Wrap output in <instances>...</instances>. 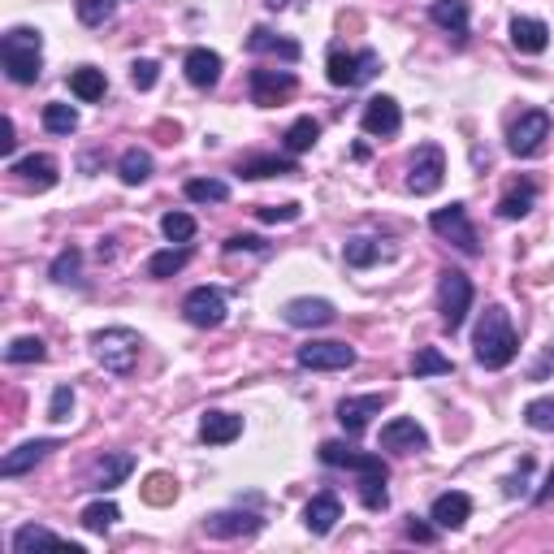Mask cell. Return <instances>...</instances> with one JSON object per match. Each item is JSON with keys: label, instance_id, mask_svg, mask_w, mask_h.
Masks as SVG:
<instances>
[{"label": "cell", "instance_id": "obj_41", "mask_svg": "<svg viewBox=\"0 0 554 554\" xmlns=\"http://www.w3.org/2000/svg\"><path fill=\"white\" fill-rule=\"evenodd\" d=\"M78 269H83V252L78 247H65V252L52 260V282H61V286H70V282H78Z\"/></svg>", "mask_w": 554, "mask_h": 554}, {"label": "cell", "instance_id": "obj_7", "mask_svg": "<svg viewBox=\"0 0 554 554\" xmlns=\"http://www.w3.org/2000/svg\"><path fill=\"white\" fill-rule=\"evenodd\" d=\"M429 230L438 234V239L455 243L464 256H481V243H477V230H472L468 221V208L464 204H451V208H438V213L429 217Z\"/></svg>", "mask_w": 554, "mask_h": 554}, {"label": "cell", "instance_id": "obj_33", "mask_svg": "<svg viewBox=\"0 0 554 554\" xmlns=\"http://www.w3.org/2000/svg\"><path fill=\"white\" fill-rule=\"evenodd\" d=\"M117 174H122L126 187H139V182H148V178H152V152L126 148L122 161H117Z\"/></svg>", "mask_w": 554, "mask_h": 554}, {"label": "cell", "instance_id": "obj_26", "mask_svg": "<svg viewBox=\"0 0 554 554\" xmlns=\"http://www.w3.org/2000/svg\"><path fill=\"white\" fill-rule=\"evenodd\" d=\"M239 174L243 178H295L299 174V165L295 161H290V156H243V161H239Z\"/></svg>", "mask_w": 554, "mask_h": 554}, {"label": "cell", "instance_id": "obj_21", "mask_svg": "<svg viewBox=\"0 0 554 554\" xmlns=\"http://www.w3.org/2000/svg\"><path fill=\"white\" fill-rule=\"evenodd\" d=\"M381 407H386V394H351V399L338 403V420L347 433H364L368 420H373Z\"/></svg>", "mask_w": 554, "mask_h": 554}, {"label": "cell", "instance_id": "obj_52", "mask_svg": "<svg viewBox=\"0 0 554 554\" xmlns=\"http://www.w3.org/2000/svg\"><path fill=\"white\" fill-rule=\"evenodd\" d=\"M550 494H554V468H550V477H546V485H542V490L533 494V503H550Z\"/></svg>", "mask_w": 554, "mask_h": 554}, {"label": "cell", "instance_id": "obj_51", "mask_svg": "<svg viewBox=\"0 0 554 554\" xmlns=\"http://www.w3.org/2000/svg\"><path fill=\"white\" fill-rule=\"evenodd\" d=\"M407 537H412V542H433V529H429V524H420V520H412V524H407Z\"/></svg>", "mask_w": 554, "mask_h": 554}, {"label": "cell", "instance_id": "obj_15", "mask_svg": "<svg viewBox=\"0 0 554 554\" xmlns=\"http://www.w3.org/2000/svg\"><path fill=\"white\" fill-rule=\"evenodd\" d=\"M265 529V520L256 516V511H213V516H204V533L217 537V542H234V537H252Z\"/></svg>", "mask_w": 554, "mask_h": 554}, {"label": "cell", "instance_id": "obj_30", "mask_svg": "<svg viewBox=\"0 0 554 554\" xmlns=\"http://www.w3.org/2000/svg\"><path fill=\"white\" fill-rule=\"evenodd\" d=\"M247 48H252V52H273V57H282V61H299V44H295V39L273 35L269 26H256V31L247 35Z\"/></svg>", "mask_w": 554, "mask_h": 554}, {"label": "cell", "instance_id": "obj_32", "mask_svg": "<svg viewBox=\"0 0 554 554\" xmlns=\"http://www.w3.org/2000/svg\"><path fill=\"white\" fill-rule=\"evenodd\" d=\"M537 200V187L533 182H520V187H511L503 200H498V217L503 221H520V217H529V208Z\"/></svg>", "mask_w": 554, "mask_h": 554}, {"label": "cell", "instance_id": "obj_17", "mask_svg": "<svg viewBox=\"0 0 554 554\" xmlns=\"http://www.w3.org/2000/svg\"><path fill=\"white\" fill-rule=\"evenodd\" d=\"M429 520L438 524V529H464V524L472 520V498L464 490H446L433 498V507H429Z\"/></svg>", "mask_w": 554, "mask_h": 554}, {"label": "cell", "instance_id": "obj_20", "mask_svg": "<svg viewBox=\"0 0 554 554\" xmlns=\"http://www.w3.org/2000/svg\"><path fill=\"white\" fill-rule=\"evenodd\" d=\"M429 22L442 26L455 44H464V39H468V22H472V5H468V0H433V5H429Z\"/></svg>", "mask_w": 554, "mask_h": 554}, {"label": "cell", "instance_id": "obj_49", "mask_svg": "<svg viewBox=\"0 0 554 554\" xmlns=\"http://www.w3.org/2000/svg\"><path fill=\"white\" fill-rule=\"evenodd\" d=\"M226 252H265V239H256V234H234L226 243Z\"/></svg>", "mask_w": 554, "mask_h": 554}, {"label": "cell", "instance_id": "obj_39", "mask_svg": "<svg viewBox=\"0 0 554 554\" xmlns=\"http://www.w3.org/2000/svg\"><path fill=\"white\" fill-rule=\"evenodd\" d=\"M451 368H455V364L446 360L438 347H416V355H412V373H416V377H446Z\"/></svg>", "mask_w": 554, "mask_h": 554}, {"label": "cell", "instance_id": "obj_48", "mask_svg": "<svg viewBox=\"0 0 554 554\" xmlns=\"http://www.w3.org/2000/svg\"><path fill=\"white\" fill-rule=\"evenodd\" d=\"M256 217L273 221V226H277V221L286 226V221H299V204H269V208H256Z\"/></svg>", "mask_w": 554, "mask_h": 554}, {"label": "cell", "instance_id": "obj_43", "mask_svg": "<svg viewBox=\"0 0 554 554\" xmlns=\"http://www.w3.org/2000/svg\"><path fill=\"white\" fill-rule=\"evenodd\" d=\"M113 0H78V22L83 26H104L113 18Z\"/></svg>", "mask_w": 554, "mask_h": 554}, {"label": "cell", "instance_id": "obj_10", "mask_svg": "<svg viewBox=\"0 0 554 554\" xmlns=\"http://www.w3.org/2000/svg\"><path fill=\"white\" fill-rule=\"evenodd\" d=\"M446 178V156L438 143H420L412 156V169H407V191L412 195H433Z\"/></svg>", "mask_w": 554, "mask_h": 554}, {"label": "cell", "instance_id": "obj_2", "mask_svg": "<svg viewBox=\"0 0 554 554\" xmlns=\"http://www.w3.org/2000/svg\"><path fill=\"white\" fill-rule=\"evenodd\" d=\"M472 347H477V364L498 373V368H507L511 360L520 355V338H516V325H511V316L503 303H490V308L481 312L477 321V338H472Z\"/></svg>", "mask_w": 554, "mask_h": 554}, {"label": "cell", "instance_id": "obj_23", "mask_svg": "<svg viewBox=\"0 0 554 554\" xmlns=\"http://www.w3.org/2000/svg\"><path fill=\"white\" fill-rule=\"evenodd\" d=\"M200 438H204L208 446H230V442H239V438H243V416L213 407V412H204V420H200Z\"/></svg>", "mask_w": 554, "mask_h": 554}, {"label": "cell", "instance_id": "obj_13", "mask_svg": "<svg viewBox=\"0 0 554 554\" xmlns=\"http://www.w3.org/2000/svg\"><path fill=\"white\" fill-rule=\"evenodd\" d=\"M247 87H252V100L260 104V109H273V104H282V100L295 96L299 78L290 74V70H252Z\"/></svg>", "mask_w": 554, "mask_h": 554}, {"label": "cell", "instance_id": "obj_36", "mask_svg": "<svg viewBox=\"0 0 554 554\" xmlns=\"http://www.w3.org/2000/svg\"><path fill=\"white\" fill-rule=\"evenodd\" d=\"M187 200L191 204H226L230 200V182L226 178H191L187 182Z\"/></svg>", "mask_w": 554, "mask_h": 554}, {"label": "cell", "instance_id": "obj_28", "mask_svg": "<svg viewBox=\"0 0 554 554\" xmlns=\"http://www.w3.org/2000/svg\"><path fill=\"white\" fill-rule=\"evenodd\" d=\"M511 44L520 52H529V57H537V52L550 48V26L542 18H516L511 22Z\"/></svg>", "mask_w": 554, "mask_h": 554}, {"label": "cell", "instance_id": "obj_4", "mask_svg": "<svg viewBox=\"0 0 554 554\" xmlns=\"http://www.w3.org/2000/svg\"><path fill=\"white\" fill-rule=\"evenodd\" d=\"M139 351H143L139 329L109 325V329H100V334H91V355H96V364L113 377H126L130 368L139 364Z\"/></svg>", "mask_w": 554, "mask_h": 554}, {"label": "cell", "instance_id": "obj_38", "mask_svg": "<svg viewBox=\"0 0 554 554\" xmlns=\"http://www.w3.org/2000/svg\"><path fill=\"white\" fill-rule=\"evenodd\" d=\"M5 360L9 364H39V360H48V347H44V338L22 334V338H13L5 347Z\"/></svg>", "mask_w": 554, "mask_h": 554}, {"label": "cell", "instance_id": "obj_8", "mask_svg": "<svg viewBox=\"0 0 554 554\" xmlns=\"http://www.w3.org/2000/svg\"><path fill=\"white\" fill-rule=\"evenodd\" d=\"M226 312H230V303H226V290L221 286H195L191 295L182 299V316H187L195 329L226 325Z\"/></svg>", "mask_w": 554, "mask_h": 554}, {"label": "cell", "instance_id": "obj_53", "mask_svg": "<svg viewBox=\"0 0 554 554\" xmlns=\"http://www.w3.org/2000/svg\"><path fill=\"white\" fill-rule=\"evenodd\" d=\"M269 5H273V9H286V5H290V0H269Z\"/></svg>", "mask_w": 554, "mask_h": 554}, {"label": "cell", "instance_id": "obj_25", "mask_svg": "<svg viewBox=\"0 0 554 554\" xmlns=\"http://www.w3.org/2000/svg\"><path fill=\"white\" fill-rule=\"evenodd\" d=\"M342 256H347V269H373L390 256V247L373 239V234H355V239H347V247H342Z\"/></svg>", "mask_w": 554, "mask_h": 554}, {"label": "cell", "instance_id": "obj_47", "mask_svg": "<svg viewBox=\"0 0 554 554\" xmlns=\"http://www.w3.org/2000/svg\"><path fill=\"white\" fill-rule=\"evenodd\" d=\"M148 503H169V498H178V485L165 477V472H156V477H148Z\"/></svg>", "mask_w": 554, "mask_h": 554}, {"label": "cell", "instance_id": "obj_11", "mask_svg": "<svg viewBox=\"0 0 554 554\" xmlns=\"http://www.w3.org/2000/svg\"><path fill=\"white\" fill-rule=\"evenodd\" d=\"M295 360L312 373H342V368L355 364V347H347V342H308V347H299Z\"/></svg>", "mask_w": 554, "mask_h": 554}, {"label": "cell", "instance_id": "obj_54", "mask_svg": "<svg viewBox=\"0 0 554 554\" xmlns=\"http://www.w3.org/2000/svg\"><path fill=\"white\" fill-rule=\"evenodd\" d=\"M550 355H554V351H550Z\"/></svg>", "mask_w": 554, "mask_h": 554}, {"label": "cell", "instance_id": "obj_31", "mask_svg": "<svg viewBox=\"0 0 554 554\" xmlns=\"http://www.w3.org/2000/svg\"><path fill=\"white\" fill-rule=\"evenodd\" d=\"M35 546H70L74 554L83 550V546L65 542V537H57L52 529H44V524H22V529L13 533V554H26V550H35Z\"/></svg>", "mask_w": 554, "mask_h": 554}, {"label": "cell", "instance_id": "obj_44", "mask_svg": "<svg viewBox=\"0 0 554 554\" xmlns=\"http://www.w3.org/2000/svg\"><path fill=\"white\" fill-rule=\"evenodd\" d=\"M524 420H529V429L550 433L554 429V399H533L529 407H524Z\"/></svg>", "mask_w": 554, "mask_h": 554}, {"label": "cell", "instance_id": "obj_5", "mask_svg": "<svg viewBox=\"0 0 554 554\" xmlns=\"http://www.w3.org/2000/svg\"><path fill=\"white\" fill-rule=\"evenodd\" d=\"M381 70V57L373 48H360V52H342V48H329V61H325V74L334 87H364L373 83Z\"/></svg>", "mask_w": 554, "mask_h": 554}, {"label": "cell", "instance_id": "obj_29", "mask_svg": "<svg viewBox=\"0 0 554 554\" xmlns=\"http://www.w3.org/2000/svg\"><path fill=\"white\" fill-rule=\"evenodd\" d=\"M70 91L83 104H96V100H104V91H109V78H104V70H96V65H78V70H70Z\"/></svg>", "mask_w": 554, "mask_h": 554}, {"label": "cell", "instance_id": "obj_42", "mask_svg": "<svg viewBox=\"0 0 554 554\" xmlns=\"http://www.w3.org/2000/svg\"><path fill=\"white\" fill-rule=\"evenodd\" d=\"M161 234L169 243H191L195 239V217L191 213H165L161 217Z\"/></svg>", "mask_w": 554, "mask_h": 554}, {"label": "cell", "instance_id": "obj_34", "mask_svg": "<svg viewBox=\"0 0 554 554\" xmlns=\"http://www.w3.org/2000/svg\"><path fill=\"white\" fill-rule=\"evenodd\" d=\"M191 265V252L187 247H165V252H156L148 260V277H156V282H165V277H174Z\"/></svg>", "mask_w": 554, "mask_h": 554}, {"label": "cell", "instance_id": "obj_40", "mask_svg": "<svg viewBox=\"0 0 554 554\" xmlns=\"http://www.w3.org/2000/svg\"><path fill=\"white\" fill-rule=\"evenodd\" d=\"M44 126L52 135H74L78 130V109L74 104H44Z\"/></svg>", "mask_w": 554, "mask_h": 554}, {"label": "cell", "instance_id": "obj_27", "mask_svg": "<svg viewBox=\"0 0 554 554\" xmlns=\"http://www.w3.org/2000/svg\"><path fill=\"white\" fill-rule=\"evenodd\" d=\"M130 472H135V455H104L96 464V472H91V490L109 494L130 477Z\"/></svg>", "mask_w": 554, "mask_h": 554}, {"label": "cell", "instance_id": "obj_14", "mask_svg": "<svg viewBox=\"0 0 554 554\" xmlns=\"http://www.w3.org/2000/svg\"><path fill=\"white\" fill-rule=\"evenodd\" d=\"M282 321H286V325H295V329H325V325H334V321H338V308H334L329 299L299 295V299H290L286 308H282Z\"/></svg>", "mask_w": 554, "mask_h": 554}, {"label": "cell", "instance_id": "obj_37", "mask_svg": "<svg viewBox=\"0 0 554 554\" xmlns=\"http://www.w3.org/2000/svg\"><path fill=\"white\" fill-rule=\"evenodd\" d=\"M78 520H83V529H87V533H109L113 524L122 520V507L109 503V498H100V503L83 507V516H78Z\"/></svg>", "mask_w": 554, "mask_h": 554}, {"label": "cell", "instance_id": "obj_9", "mask_svg": "<svg viewBox=\"0 0 554 554\" xmlns=\"http://www.w3.org/2000/svg\"><path fill=\"white\" fill-rule=\"evenodd\" d=\"M550 130H554V122H550V113H546V109H529V113H520V122L507 130V148H511V156H537V152L546 148Z\"/></svg>", "mask_w": 554, "mask_h": 554}, {"label": "cell", "instance_id": "obj_6", "mask_svg": "<svg viewBox=\"0 0 554 554\" xmlns=\"http://www.w3.org/2000/svg\"><path fill=\"white\" fill-rule=\"evenodd\" d=\"M468 308H472V277L459 273V269H442L438 277V312H442V329H455L468 321Z\"/></svg>", "mask_w": 554, "mask_h": 554}, {"label": "cell", "instance_id": "obj_22", "mask_svg": "<svg viewBox=\"0 0 554 554\" xmlns=\"http://www.w3.org/2000/svg\"><path fill=\"white\" fill-rule=\"evenodd\" d=\"M182 70H187V83L191 87L213 91L221 83V52H213V48H191L187 61H182Z\"/></svg>", "mask_w": 554, "mask_h": 554}, {"label": "cell", "instance_id": "obj_50", "mask_svg": "<svg viewBox=\"0 0 554 554\" xmlns=\"http://www.w3.org/2000/svg\"><path fill=\"white\" fill-rule=\"evenodd\" d=\"M13 143H18V139H13V117H5V126H0V156H9Z\"/></svg>", "mask_w": 554, "mask_h": 554}, {"label": "cell", "instance_id": "obj_3", "mask_svg": "<svg viewBox=\"0 0 554 554\" xmlns=\"http://www.w3.org/2000/svg\"><path fill=\"white\" fill-rule=\"evenodd\" d=\"M0 61H5V74L13 83H35L39 70H44V39L31 26H13V31L0 39Z\"/></svg>", "mask_w": 554, "mask_h": 554}, {"label": "cell", "instance_id": "obj_24", "mask_svg": "<svg viewBox=\"0 0 554 554\" xmlns=\"http://www.w3.org/2000/svg\"><path fill=\"white\" fill-rule=\"evenodd\" d=\"M338 520H342V503H338V494H316L312 503L303 507V524H308V533H312V537H329Z\"/></svg>", "mask_w": 554, "mask_h": 554}, {"label": "cell", "instance_id": "obj_12", "mask_svg": "<svg viewBox=\"0 0 554 554\" xmlns=\"http://www.w3.org/2000/svg\"><path fill=\"white\" fill-rule=\"evenodd\" d=\"M360 126H364V135H373V139H394L403 130L399 100H394V96H373L364 104V113H360Z\"/></svg>", "mask_w": 554, "mask_h": 554}, {"label": "cell", "instance_id": "obj_46", "mask_svg": "<svg viewBox=\"0 0 554 554\" xmlns=\"http://www.w3.org/2000/svg\"><path fill=\"white\" fill-rule=\"evenodd\" d=\"M156 78H161V65H156V61H135V65H130V83H135L139 91H152Z\"/></svg>", "mask_w": 554, "mask_h": 554}, {"label": "cell", "instance_id": "obj_19", "mask_svg": "<svg viewBox=\"0 0 554 554\" xmlns=\"http://www.w3.org/2000/svg\"><path fill=\"white\" fill-rule=\"evenodd\" d=\"M57 438H35V442H22L18 451H9L0 459V477H22V472H31L35 464H44V459L57 451Z\"/></svg>", "mask_w": 554, "mask_h": 554}, {"label": "cell", "instance_id": "obj_16", "mask_svg": "<svg viewBox=\"0 0 554 554\" xmlns=\"http://www.w3.org/2000/svg\"><path fill=\"white\" fill-rule=\"evenodd\" d=\"M381 451H399V455H420L429 451V433L416 425L412 416H394L386 429H381Z\"/></svg>", "mask_w": 554, "mask_h": 554}, {"label": "cell", "instance_id": "obj_35", "mask_svg": "<svg viewBox=\"0 0 554 554\" xmlns=\"http://www.w3.org/2000/svg\"><path fill=\"white\" fill-rule=\"evenodd\" d=\"M316 139H321V122H312V117H299V122H290V130L282 135V143H286L290 156L316 148Z\"/></svg>", "mask_w": 554, "mask_h": 554}, {"label": "cell", "instance_id": "obj_18", "mask_svg": "<svg viewBox=\"0 0 554 554\" xmlns=\"http://www.w3.org/2000/svg\"><path fill=\"white\" fill-rule=\"evenodd\" d=\"M9 174L18 178L22 187H35V191L57 187V161H52L48 152H31V156H22V161H13Z\"/></svg>", "mask_w": 554, "mask_h": 554}, {"label": "cell", "instance_id": "obj_45", "mask_svg": "<svg viewBox=\"0 0 554 554\" xmlns=\"http://www.w3.org/2000/svg\"><path fill=\"white\" fill-rule=\"evenodd\" d=\"M70 412H74V390L57 386V390H52V403H48V420H52V425H65Z\"/></svg>", "mask_w": 554, "mask_h": 554}, {"label": "cell", "instance_id": "obj_1", "mask_svg": "<svg viewBox=\"0 0 554 554\" xmlns=\"http://www.w3.org/2000/svg\"><path fill=\"white\" fill-rule=\"evenodd\" d=\"M321 464L360 472V498H364L368 511H381V507L390 503V494H386L390 464H386L381 455H373V451H355V446H347V442H321Z\"/></svg>", "mask_w": 554, "mask_h": 554}]
</instances>
